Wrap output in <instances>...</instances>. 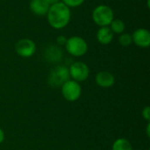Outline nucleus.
<instances>
[{"instance_id":"1","label":"nucleus","mask_w":150,"mask_h":150,"mask_svg":"<svg viewBox=\"0 0 150 150\" xmlns=\"http://www.w3.org/2000/svg\"><path fill=\"white\" fill-rule=\"evenodd\" d=\"M46 16L49 25L54 29L60 30L66 27L69 23L71 11L69 7L60 1L53 5H50Z\"/></svg>"},{"instance_id":"2","label":"nucleus","mask_w":150,"mask_h":150,"mask_svg":"<svg viewBox=\"0 0 150 150\" xmlns=\"http://www.w3.org/2000/svg\"><path fill=\"white\" fill-rule=\"evenodd\" d=\"M91 17L94 23L100 27L109 26L114 19V12L110 6L106 4H99L94 8Z\"/></svg>"},{"instance_id":"3","label":"nucleus","mask_w":150,"mask_h":150,"mask_svg":"<svg viewBox=\"0 0 150 150\" xmlns=\"http://www.w3.org/2000/svg\"><path fill=\"white\" fill-rule=\"evenodd\" d=\"M69 68L64 65H58L53 68L47 76V83L53 88L62 87V85L69 80Z\"/></svg>"},{"instance_id":"4","label":"nucleus","mask_w":150,"mask_h":150,"mask_svg":"<svg viewBox=\"0 0 150 150\" xmlns=\"http://www.w3.org/2000/svg\"><path fill=\"white\" fill-rule=\"evenodd\" d=\"M65 47L67 52L75 57H81L88 51V44L86 40L80 36H72L69 38Z\"/></svg>"},{"instance_id":"5","label":"nucleus","mask_w":150,"mask_h":150,"mask_svg":"<svg viewBox=\"0 0 150 150\" xmlns=\"http://www.w3.org/2000/svg\"><path fill=\"white\" fill-rule=\"evenodd\" d=\"M61 91L64 99L69 102H75L81 97L82 87L79 83L69 79L62 85Z\"/></svg>"},{"instance_id":"6","label":"nucleus","mask_w":150,"mask_h":150,"mask_svg":"<svg viewBox=\"0 0 150 150\" xmlns=\"http://www.w3.org/2000/svg\"><path fill=\"white\" fill-rule=\"evenodd\" d=\"M69 72L70 78L77 83L84 82L90 76V69L83 62H73L69 68Z\"/></svg>"},{"instance_id":"7","label":"nucleus","mask_w":150,"mask_h":150,"mask_svg":"<svg viewBox=\"0 0 150 150\" xmlns=\"http://www.w3.org/2000/svg\"><path fill=\"white\" fill-rule=\"evenodd\" d=\"M16 53L23 58L32 57L36 52V44L30 39H21L15 45Z\"/></svg>"},{"instance_id":"8","label":"nucleus","mask_w":150,"mask_h":150,"mask_svg":"<svg viewBox=\"0 0 150 150\" xmlns=\"http://www.w3.org/2000/svg\"><path fill=\"white\" fill-rule=\"evenodd\" d=\"M133 43L142 48H146L150 46V33L145 28L136 29L132 34Z\"/></svg>"},{"instance_id":"9","label":"nucleus","mask_w":150,"mask_h":150,"mask_svg":"<svg viewBox=\"0 0 150 150\" xmlns=\"http://www.w3.org/2000/svg\"><path fill=\"white\" fill-rule=\"evenodd\" d=\"M63 56L62 50L59 46L56 45H49L46 47L44 52V57L46 61L51 63H56L62 60Z\"/></svg>"},{"instance_id":"10","label":"nucleus","mask_w":150,"mask_h":150,"mask_svg":"<svg viewBox=\"0 0 150 150\" xmlns=\"http://www.w3.org/2000/svg\"><path fill=\"white\" fill-rule=\"evenodd\" d=\"M96 83L101 88H110L115 83V77L113 74L109 71H100L96 75Z\"/></svg>"},{"instance_id":"11","label":"nucleus","mask_w":150,"mask_h":150,"mask_svg":"<svg viewBox=\"0 0 150 150\" xmlns=\"http://www.w3.org/2000/svg\"><path fill=\"white\" fill-rule=\"evenodd\" d=\"M31 11L37 16L47 15L50 5L45 0H31L29 4Z\"/></svg>"},{"instance_id":"12","label":"nucleus","mask_w":150,"mask_h":150,"mask_svg":"<svg viewBox=\"0 0 150 150\" xmlns=\"http://www.w3.org/2000/svg\"><path fill=\"white\" fill-rule=\"evenodd\" d=\"M97 40L102 45H108L112 43L114 38V33L109 26H101L97 32Z\"/></svg>"},{"instance_id":"13","label":"nucleus","mask_w":150,"mask_h":150,"mask_svg":"<svg viewBox=\"0 0 150 150\" xmlns=\"http://www.w3.org/2000/svg\"><path fill=\"white\" fill-rule=\"evenodd\" d=\"M112 150H133V147L128 140L119 138L113 142Z\"/></svg>"},{"instance_id":"14","label":"nucleus","mask_w":150,"mask_h":150,"mask_svg":"<svg viewBox=\"0 0 150 150\" xmlns=\"http://www.w3.org/2000/svg\"><path fill=\"white\" fill-rule=\"evenodd\" d=\"M109 27L111 28V30L112 31L113 33L121 34L125 31L126 25H125L124 21H122L121 19H120V18H114L112 21V23L110 24Z\"/></svg>"},{"instance_id":"15","label":"nucleus","mask_w":150,"mask_h":150,"mask_svg":"<svg viewBox=\"0 0 150 150\" xmlns=\"http://www.w3.org/2000/svg\"><path fill=\"white\" fill-rule=\"evenodd\" d=\"M119 43L123 47H128L133 43L132 35L127 33H122L119 37Z\"/></svg>"},{"instance_id":"16","label":"nucleus","mask_w":150,"mask_h":150,"mask_svg":"<svg viewBox=\"0 0 150 150\" xmlns=\"http://www.w3.org/2000/svg\"><path fill=\"white\" fill-rule=\"evenodd\" d=\"M85 0H62L63 4H65L69 8H76L82 5Z\"/></svg>"},{"instance_id":"17","label":"nucleus","mask_w":150,"mask_h":150,"mask_svg":"<svg viewBox=\"0 0 150 150\" xmlns=\"http://www.w3.org/2000/svg\"><path fill=\"white\" fill-rule=\"evenodd\" d=\"M142 118L146 120V121H148V122H149L150 120V107L148 105V106H146L143 110H142Z\"/></svg>"},{"instance_id":"18","label":"nucleus","mask_w":150,"mask_h":150,"mask_svg":"<svg viewBox=\"0 0 150 150\" xmlns=\"http://www.w3.org/2000/svg\"><path fill=\"white\" fill-rule=\"evenodd\" d=\"M67 40H68V38H66L64 35H59L56 38V42L59 46H65Z\"/></svg>"},{"instance_id":"19","label":"nucleus","mask_w":150,"mask_h":150,"mask_svg":"<svg viewBox=\"0 0 150 150\" xmlns=\"http://www.w3.org/2000/svg\"><path fill=\"white\" fill-rule=\"evenodd\" d=\"M4 130L0 127V144H2L3 142H4Z\"/></svg>"},{"instance_id":"20","label":"nucleus","mask_w":150,"mask_h":150,"mask_svg":"<svg viewBox=\"0 0 150 150\" xmlns=\"http://www.w3.org/2000/svg\"><path fill=\"white\" fill-rule=\"evenodd\" d=\"M45 1H46L49 5H53V4H54L60 2V0H45Z\"/></svg>"},{"instance_id":"21","label":"nucleus","mask_w":150,"mask_h":150,"mask_svg":"<svg viewBox=\"0 0 150 150\" xmlns=\"http://www.w3.org/2000/svg\"><path fill=\"white\" fill-rule=\"evenodd\" d=\"M146 131H147V135H148V137H149L150 136V123L149 122H148V125H147Z\"/></svg>"},{"instance_id":"22","label":"nucleus","mask_w":150,"mask_h":150,"mask_svg":"<svg viewBox=\"0 0 150 150\" xmlns=\"http://www.w3.org/2000/svg\"><path fill=\"white\" fill-rule=\"evenodd\" d=\"M110 1H112V0H110Z\"/></svg>"},{"instance_id":"23","label":"nucleus","mask_w":150,"mask_h":150,"mask_svg":"<svg viewBox=\"0 0 150 150\" xmlns=\"http://www.w3.org/2000/svg\"><path fill=\"white\" fill-rule=\"evenodd\" d=\"M139 150H140V149H139Z\"/></svg>"}]
</instances>
